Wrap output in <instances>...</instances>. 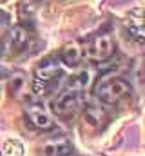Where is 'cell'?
Here are the masks:
<instances>
[{
  "label": "cell",
  "instance_id": "obj_3",
  "mask_svg": "<svg viewBox=\"0 0 145 156\" xmlns=\"http://www.w3.org/2000/svg\"><path fill=\"white\" fill-rule=\"evenodd\" d=\"M125 31L129 35V38L136 42L138 45L145 47V11L143 9H136L129 15V18L125 20Z\"/></svg>",
  "mask_w": 145,
  "mask_h": 156
},
{
  "label": "cell",
  "instance_id": "obj_1",
  "mask_svg": "<svg viewBox=\"0 0 145 156\" xmlns=\"http://www.w3.org/2000/svg\"><path fill=\"white\" fill-rule=\"evenodd\" d=\"M131 93L129 83L120 76H105L96 87V96L104 104H116Z\"/></svg>",
  "mask_w": 145,
  "mask_h": 156
},
{
  "label": "cell",
  "instance_id": "obj_10",
  "mask_svg": "<svg viewBox=\"0 0 145 156\" xmlns=\"http://www.w3.org/2000/svg\"><path fill=\"white\" fill-rule=\"evenodd\" d=\"M89 78H91V75H89V71H80L76 76L71 78V82H69V89H78V91H83L87 85H89Z\"/></svg>",
  "mask_w": 145,
  "mask_h": 156
},
{
  "label": "cell",
  "instance_id": "obj_13",
  "mask_svg": "<svg viewBox=\"0 0 145 156\" xmlns=\"http://www.w3.org/2000/svg\"><path fill=\"white\" fill-rule=\"evenodd\" d=\"M140 76L145 80V58L142 60V64H140Z\"/></svg>",
  "mask_w": 145,
  "mask_h": 156
},
{
  "label": "cell",
  "instance_id": "obj_5",
  "mask_svg": "<svg viewBox=\"0 0 145 156\" xmlns=\"http://www.w3.org/2000/svg\"><path fill=\"white\" fill-rule=\"evenodd\" d=\"M27 40H29V35L24 27H13L2 42V51L0 53L2 55H11L15 51H20V49L26 47Z\"/></svg>",
  "mask_w": 145,
  "mask_h": 156
},
{
  "label": "cell",
  "instance_id": "obj_9",
  "mask_svg": "<svg viewBox=\"0 0 145 156\" xmlns=\"http://www.w3.org/2000/svg\"><path fill=\"white\" fill-rule=\"evenodd\" d=\"M45 153L49 156H74L72 154V145L69 142H58V144H51Z\"/></svg>",
  "mask_w": 145,
  "mask_h": 156
},
{
  "label": "cell",
  "instance_id": "obj_11",
  "mask_svg": "<svg viewBox=\"0 0 145 156\" xmlns=\"http://www.w3.org/2000/svg\"><path fill=\"white\" fill-rule=\"evenodd\" d=\"M24 147L18 140H7L4 145V156H22Z\"/></svg>",
  "mask_w": 145,
  "mask_h": 156
},
{
  "label": "cell",
  "instance_id": "obj_12",
  "mask_svg": "<svg viewBox=\"0 0 145 156\" xmlns=\"http://www.w3.org/2000/svg\"><path fill=\"white\" fill-rule=\"evenodd\" d=\"M85 116H87V120H89V123L96 125V123L100 122V118H102V111H100V109H96V107H89Z\"/></svg>",
  "mask_w": 145,
  "mask_h": 156
},
{
  "label": "cell",
  "instance_id": "obj_7",
  "mask_svg": "<svg viewBox=\"0 0 145 156\" xmlns=\"http://www.w3.org/2000/svg\"><path fill=\"white\" fill-rule=\"evenodd\" d=\"M27 116L33 122V125L38 129H51L53 127V118L49 116V113L40 105V104H31L27 105Z\"/></svg>",
  "mask_w": 145,
  "mask_h": 156
},
{
  "label": "cell",
  "instance_id": "obj_4",
  "mask_svg": "<svg viewBox=\"0 0 145 156\" xmlns=\"http://www.w3.org/2000/svg\"><path fill=\"white\" fill-rule=\"evenodd\" d=\"M114 53V40L111 38L109 35H98L94 37L93 42L89 44V49H87V55L89 58L96 60V62H104L109 60Z\"/></svg>",
  "mask_w": 145,
  "mask_h": 156
},
{
  "label": "cell",
  "instance_id": "obj_6",
  "mask_svg": "<svg viewBox=\"0 0 145 156\" xmlns=\"http://www.w3.org/2000/svg\"><path fill=\"white\" fill-rule=\"evenodd\" d=\"M60 75H62V66L55 58L44 60L35 71V78L42 80V82H56Z\"/></svg>",
  "mask_w": 145,
  "mask_h": 156
},
{
  "label": "cell",
  "instance_id": "obj_2",
  "mask_svg": "<svg viewBox=\"0 0 145 156\" xmlns=\"http://www.w3.org/2000/svg\"><path fill=\"white\" fill-rule=\"evenodd\" d=\"M80 105H82V91L69 89V87L64 93H60L58 98L53 104L55 113L60 115V116H69V115H72Z\"/></svg>",
  "mask_w": 145,
  "mask_h": 156
},
{
  "label": "cell",
  "instance_id": "obj_15",
  "mask_svg": "<svg viewBox=\"0 0 145 156\" xmlns=\"http://www.w3.org/2000/svg\"><path fill=\"white\" fill-rule=\"evenodd\" d=\"M4 76H7V69L0 66V78H4Z\"/></svg>",
  "mask_w": 145,
  "mask_h": 156
},
{
  "label": "cell",
  "instance_id": "obj_14",
  "mask_svg": "<svg viewBox=\"0 0 145 156\" xmlns=\"http://www.w3.org/2000/svg\"><path fill=\"white\" fill-rule=\"evenodd\" d=\"M7 18H9V16H7V13H4V11L0 9V24H4V22H7Z\"/></svg>",
  "mask_w": 145,
  "mask_h": 156
},
{
  "label": "cell",
  "instance_id": "obj_8",
  "mask_svg": "<svg viewBox=\"0 0 145 156\" xmlns=\"http://www.w3.org/2000/svg\"><path fill=\"white\" fill-rule=\"evenodd\" d=\"M82 58V49L76 44H69L62 49V62L65 66H76Z\"/></svg>",
  "mask_w": 145,
  "mask_h": 156
}]
</instances>
